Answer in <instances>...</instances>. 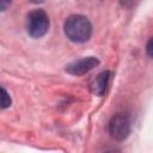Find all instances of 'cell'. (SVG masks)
Returning a JSON list of instances; mask_svg holds the SVG:
<instances>
[{
  "instance_id": "cell-1",
  "label": "cell",
  "mask_w": 153,
  "mask_h": 153,
  "mask_svg": "<svg viewBox=\"0 0 153 153\" xmlns=\"http://www.w3.org/2000/svg\"><path fill=\"white\" fill-rule=\"evenodd\" d=\"M63 29L67 38L75 43H82L88 41L92 35L91 22L81 14H73L68 17L65 22Z\"/></svg>"
},
{
  "instance_id": "cell-2",
  "label": "cell",
  "mask_w": 153,
  "mask_h": 153,
  "mask_svg": "<svg viewBox=\"0 0 153 153\" xmlns=\"http://www.w3.org/2000/svg\"><path fill=\"white\" fill-rule=\"evenodd\" d=\"M27 33L33 38L44 36L49 29V18L43 10H35L27 16L26 20Z\"/></svg>"
},
{
  "instance_id": "cell-3",
  "label": "cell",
  "mask_w": 153,
  "mask_h": 153,
  "mask_svg": "<svg viewBox=\"0 0 153 153\" xmlns=\"http://www.w3.org/2000/svg\"><path fill=\"white\" fill-rule=\"evenodd\" d=\"M109 133L115 140L122 141L130 133V120L124 114L115 115L109 122Z\"/></svg>"
},
{
  "instance_id": "cell-4",
  "label": "cell",
  "mask_w": 153,
  "mask_h": 153,
  "mask_svg": "<svg viewBox=\"0 0 153 153\" xmlns=\"http://www.w3.org/2000/svg\"><path fill=\"white\" fill-rule=\"evenodd\" d=\"M98 63H99V61L97 57L87 56V57L73 61L69 65H67L66 72L72 74V75H81V74H85V73L90 72L91 69H93Z\"/></svg>"
},
{
  "instance_id": "cell-5",
  "label": "cell",
  "mask_w": 153,
  "mask_h": 153,
  "mask_svg": "<svg viewBox=\"0 0 153 153\" xmlns=\"http://www.w3.org/2000/svg\"><path fill=\"white\" fill-rule=\"evenodd\" d=\"M111 78V73L109 71L100 72L97 76H94L90 82V90L96 96H103L108 88L109 80Z\"/></svg>"
},
{
  "instance_id": "cell-6",
  "label": "cell",
  "mask_w": 153,
  "mask_h": 153,
  "mask_svg": "<svg viewBox=\"0 0 153 153\" xmlns=\"http://www.w3.org/2000/svg\"><path fill=\"white\" fill-rule=\"evenodd\" d=\"M11 105V98H10V94L7 93V91L2 87L1 88V108L2 109H6Z\"/></svg>"
},
{
  "instance_id": "cell-7",
  "label": "cell",
  "mask_w": 153,
  "mask_h": 153,
  "mask_svg": "<svg viewBox=\"0 0 153 153\" xmlns=\"http://www.w3.org/2000/svg\"><path fill=\"white\" fill-rule=\"evenodd\" d=\"M120 2H121V5H122L123 7H126V8H131V7H134V6L139 2V0H120Z\"/></svg>"
},
{
  "instance_id": "cell-8",
  "label": "cell",
  "mask_w": 153,
  "mask_h": 153,
  "mask_svg": "<svg viewBox=\"0 0 153 153\" xmlns=\"http://www.w3.org/2000/svg\"><path fill=\"white\" fill-rule=\"evenodd\" d=\"M146 51H147L148 56L153 59V37H151V38L148 39V42H147V44H146Z\"/></svg>"
},
{
  "instance_id": "cell-9",
  "label": "cell",
  "mask_w": 153,
  "mask_h": 153,
  "mask_svg": "<svg viewBox=\"0 0 153 153\" xmlns=\"http://www.w3.org/2000/svg\"><path fill=\"white\" fill-rule=\"evenodd\" d=\"M11 5V0H0V8L1 11H5Z\"/></svg>"
},
{
  "instance_id": "cell-10",
  "label": "cell",
  "mask_w": 153,
  "mask_h": 153,
  "mask_svg": "<svg viewBox=\"0 0 153 153\" xmlns=\"http://www.w3.org/2000/svg\"><path fill=\"white\" fill-rule=\"evenodd\" d=\"M31 1H32V2H42L43 0H31Z\"/></svg>"
}]
</instances>
